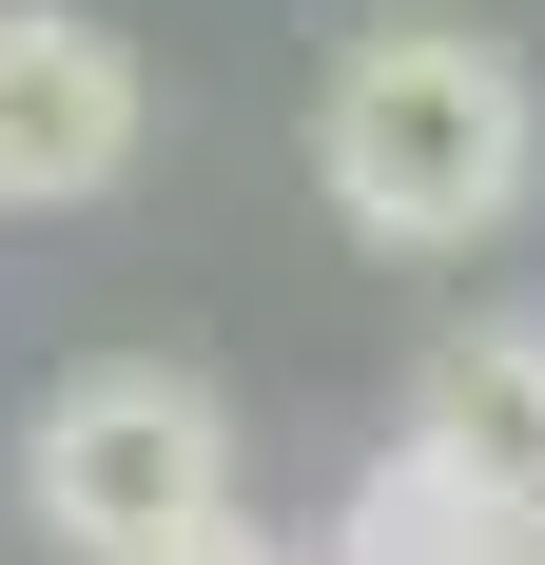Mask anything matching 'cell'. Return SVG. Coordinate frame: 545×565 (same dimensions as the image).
<instances>
[{
  "label": "cell",
  "instance_id": "6da1fadb",
  "mask_svg": "<svg viewBox=\"0 0 545 565\" xmlns=\"http://www.w3.org/2000/svg\"><path fill=\"white\" fill-rule=\"evenodd\" d=\"M312 195L389 274H448V254L526 234L545 215V78H526V40H488V20H371V40H331Z\"/></svg>",
  "mask_w": 545,
  "mask_h": 565
},
{
  "label": "cell",
  "instance_id": "3957f363",
  "mask_svg": "<svg viewBox=\"0 0 545 565\" xmlns=\"http://www.w3.org/2000/svg\"><path fill=\"white\" fill-rule=\"evenodd\" d=\"M157 137V78L98 0H0V215H98Z\"/></svg>",
  "mask_w": 545,
  "mask_h": 565
},
{
  "label": "cell",
  "instance_id": "8992f818",
  "mask_svg": "<svg viewBox=\"0 0 545 565\" xmlns=\"http://www.w3.org/2000/svg\"><path fill=\"white\" fill-rule=\"evenodd\" d=\"M157 565H312V546H272L254 508H215V526H195V546H157Z\"/></svg>",
  "mask_w": 545,
  "mask_h": 565
},
{
  "label": "cell",
  "instance_id": "7a4b0ae2",
  "mask_svg": "<svg viewBox=\"0 0 545 565\" xmlns=\"http://www.w3.org/2000/svg\"><path fill=\"white\" fill-rule=\"evenodd\" d=\"M234 508V391L175 351H98L20 409V526L58 565H157Z\"/></svg>",
  "mask_w": 545,
  "mask_h": 565
},
{
  "label": "cell",
  "instance_id": "5b68a950",
  "mask_svg": "<svg viewBox=\"0 0 545 565\" xmlns=\"http://www.w3.org/2000/svg\"><path fill=\"white\" fill-rule=\"evenodd\" d=\"M506 546H526V526H506L488 488L389 409L371 449H351V488H331V546H312V565H506Z\"/></svg>",
  "mask_w": 545,
  "mask_h": 565
},
{
  "label": "cell",
  "instance_id": "277c9868",
  "mask_svg": "<svg viewBox=\"0 0 545 565\" xmlns=\"http://www.w3.org/2000/svg\"><path fill=\"white\" fill-rule=\"evenodd\" d=\"M409 429L545 546V312H448V332L409 351Z\"/></svg>",
  "mask_w": 545,
  "mask_h": 565
},
{
  "label": "cell",
  "instance_id": "52a82bcc",
  "mask_svg": "<svg viewBox=\"0 0 545 565\" xmlns=\"http://www.w3.org/2000/svg\"><path fill=\"white\" fill-rule=\"evenodd\" d=\"M506 565H545V546H506Z\"/></svg>",
  "mask_w": 545,
  "mask_h": 565
}]
</instances>
